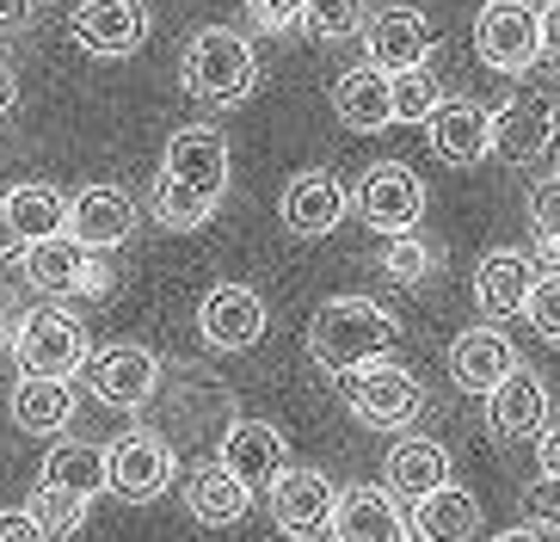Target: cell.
Returning a JSON list of instances; mask_svg holds the SVG:
<instances>
[{"label": "cell", "instance_id": "cell-17", "mask_svg": "<svg viewBox=\"0 0 560 542\" xmlns=\"http://www.w3.org/2000/svg\"><path fill=\"white\" fill-rule=\"evenodd\" d=\"M346 210H351V192L332 180L327 166H308V173H296V180L283 185V197H278L283 229L302 234V241H320V234H332L339 222H346Z\"/></svg>", "mask_w": 560, "mask_h": 542}, {"label": "cell", "instance_id": "cell-44", "mask_svg": "<svg viewBox=\"0 0 560 542\" xmlns=\"http://www.w3.org/2000/svg\"><path fill=\"white\" fill-rule=\"evenodd\" d=\"M542 56H560V0L542 7Z\"/></svg>", "mask_w": 560, "mask_h": 542}, {"label": "cell", "instance_id": "cell-30", "mask_svg": "<svg viewBox=\"0 0 560 542\" xmlns=\"http://www.w3.org/2000/svg\"><path fill=\"white\" fill-rule=\"evenodd\" d=\"M0 216L19 229V241L32 246V241H50V234L68 229V197L44 180H19L13 192L0 197Z\"/></svg>", "mask_w": 560, "mask_h": 542}, {"label": "cell", "instance_id": "cell-19", "mask_svg": "<svg viewBox=\"0 0 560 542\" xmlns=\"http://www.w3.org/2000/svg\"><path fill=\"white\" fill-rule=\"evenodd\" d=\"M327 530L332 542H412V518L388 487H346Z\"/></svg>", "mask_w": 560, "mask_h": 542}, {"label": "cell", "instance_id": "cell-47", "mask_svg": "<svg viewBox=\"0 0 560 542\" xmlns=\"http://www.w3.org/2000/svg\"><path fill=\"white\" fill-rule=\"evenodd\" d=\"M493 542H542V537H536V530H499Z\"/></svg>", "mask_w": 560, "mask_h": 542}, {"label": "cell", "instance_id": "cell-31", "mask_svg": "<svg viewBox=\"0 0 560 542\" xmlns=\"http://www.w3.org/2000/svg\"><path fill=\"white\" fill-rule=\"evenodd\" d=\"M44 487H68L81 493V499H100L105 493V450L100 443H50V457H44Z\"/></svg>", "mask_w": 560, "mask_h": 542}, {"label": "cell", "instance_id": "cell-24", "mask_svg": "<svg viewBox=\"0 0 560 542\" xmlns=\"http://www.w3.org/2000/svg\"><path fill=\"white\" fill-rule=\"evenodd\" d=\"M536 278H542V272H536V260H529V253L493 246V253L475 265V302L487 309V321H511V314H524Z\"/></svg>", "mask_w": 560, "mask_h": 542}, {"label": "cell", "instance_id": "cell-25", "mask_svg": "<svg viewBox=\"0 0 560 542\" xmlns=\"http://www.w3.org/2000/svg\"><path fill=\"white\" fill-rule=\"evenodd\" d=\"M253 506V487L241 475H229L222 462H198L191 475H185V511L198 518V524L222 530V524H241Z\"/></svg>", "mask_w": 560, "mask_h": 542}, {"label": "cell", "instance_id": "cell-11", "mask_svg": "<svg viewBox=\"0 0 560 542\" xmlns=\"http://www.w3.org/2000/svg\"><path fill=\"white\" fill-rule=\"evenodd\" d=\"M68 32H74V44L86 56L117 62V56H136V49L149 44L154 13H149V0H81L74 19H68Z\"/></svg>", "mask_w": 560, "mask_h": 542}, {"label": "cell", "instance_id": "cell-3", "mask_svg": "<svg viewBox=\"0 0 560 542\" xmlns=\"http://www.w3.org/2000/svg\"><path fill=\"white\" fill-rule=\"evenodd\" d=\"M13 358L25 377H81L93 345H86V327L81 314L68 302H44V309L19 314V333H13Z\"/></svg>", "mask_w": 560, "mask_h": 542}, {"label": "cell", "instance_id": "cell-18", "mask_svg": "<svg viewBox=\"0 0 560 542\" xmlns=\"http://www.w3.org/2000/svg\"><path fill=\"white\" fill-rule=\"evenodd\" d=\"M363 49H370V62H376L382 74H400V68L431 62L438 32H431V19L419 13V7H382V13H370V25H363Z\"/></svg>", "mask_w": 560, "mask_h": 542}, {"label": "cell", "instance_id": "cell-42", "mask_svg": "<svg viewBox=\"0 0 560 542\" xmlns=\"http://www.w3.org/2000/svg\"><path fill=\"white\" fill-rule=\"evenodd\" d=\"M32 13H37V0H0V37L25 32V25H32Z\"/></svg>", "mask_w": 560, "mask_h": 542}, {"label": "cell", "instance_id": "cell-26", "mask_svg": "<svg viewBox=\"0 0 560 542\" xmlns=\"http://www.w3.org/2000/svg\"><path fill=\"white\" fill-rule=\"evenodd\" d=\"M505 370H517V351L499 327H468L450 345V377H456L462 394H487Z\"/></svg>", "mask_w": 560, "mask_h": 542}, {"label": "cell", "instance_id": "cell-1", "mask_svg": "<svg viewBox=\"0 0 560 542\" xmlns=\"http://www.w3.org/2000/svg\"><path fill=\"white\" fill-rule=\"evenodd\" d=\"M395 339H400V321L382 302H370V296H332L308 321V358L320 370H332V377L358 370L370 358H388Z\"/></svg>", "mask_w": 560, "mask_h": 542}, {"label": "cell", "instance_id": "cell-15", "mask_svg": "<svg viewBox=\"0 0 560 542\" xmlns=\"http://www.w3.org/2000/svg\"><path fill=\"white\" fill-rule=\"evenodd\" d=\"M548 426V382L529 370V364H517V370H505V377L487 389V431L505 443H536Z\"/></svg>", "mask_w": 560, "mask_h": 542}, {"label": "cell", "instance_id": "cell-45", "mask_svg": "<svg viewBox=\"0 0 560 542\" xmlns=\"http://www.w3.org/2000/svg\"><path fill=\"white\" fill-rule=\"evenodd\" d=\"M13 99H19V74H13L7 62H0V117L13 112Z\"/></svg>", "mask_w": 560, "mask_h": 542}, {"label": "cell", "instance_id": "cell-34", "mask_svg": "<svg viewBox=\"0 0 560 542\" xmlns=\"http://www.w3.org/2000/svg\"><path fill=\"white\" fill-rule=\"evenodd\" d=\"M382 272H388L395 284H425L431 272H438V246H431L419 229L388 234V246H382Z\"/></svg>", "mask_w": 560, "mask_h": 542}, {"label": "cell", "instance_id": "cell-4", "mask_svg": "<svg viewBox=\"0 0 560 542\" xmlns=\"http://www.w3.org/2000/svg\"><path fill=\"white\" fill-rule=\"evenodd\" d=\"M339 394H346V407L358 413L370 431H400L425 413L419 377L395 358H370V364H358V370H339Z\"/></svg>", "mask_w": 560, "mask_h": 542}, {"label": "cell", "instance_id": "cell-2", "mask_svg": "<svg viewBox=\"0 0 560 542\" xmlns=\"http://www.w3.org/2000/svg\"><path fill=\"white\" fill-rule=\"evenodd\" d=\"M179 87L191 99H203V105H215V112H222V105H241V99H253V87H259V56H253V44L241 32L203 25L179 56Z\"/></svg>", "mask_w": 560, "mask_h": 542}, {"label": "cell", "instance_id": "cell-40", "mask_svg": "<svg viewBox=\"0 0 560 542\" xmlns=\"http://www.w3.org/2000/svg\"><path fill=\"white\" fill-rule=\"evenodd\" d=\"M302 7L308 0H247V19L259 32H290V25H302Z\"/></svg>", "mask_w": 560, "mask_h": 542}, {"label": "cell", "instance_id": "cell-37", "mask_svg": "<svg viewBox=\"0 0 560 542\" xmlns=\"http://www.w3.org/2000/svg\"><path fill=\"white\" fill-rule=\"evenodd\" d=\"M86 506H93V499H81V493H68V487H37V499H32L37 524L50 530V542L74 537V530L86 524Z\"/></svg>", "mask_w": 560, "mask_h": 542}, {"label": "cell", "instance_id": "cell-7", "mask_svg": "<svg viewBox=\"0 0 560 542\" xmlns=\"http://www.w3.org/2000/svg\"><path fill=\"white\" fill-rule=\"evenodd\" d=\"M19 272H25V284L44 296H105L112 290V272H105V253H93V246H81L74 234H50V241H32L25 253H19Z\"/></svg>", "mask_w": 560, "mask_h": 542}, {"label": "cell", "instance_id": "cell-41", "mask_svg": "<svg viewBox=\"0 0 560 542\" xmlns=\"http://www.w3.org/2000/svg\"><path fill=\"white\" fill-rule=\"evenodd\" d=\"M0 542H50V530L37 524L32 506H7L0 511Z\"/></svg>", "mask_w": 560, "mask_h": 542}, {"label": "cell", "instance_id": "cell-38", "mask_svg": "<svg viewBox=\"0 0 560 542\" xmlns=\"http://www.w3.org/2000/svg\"><path fill=\"white\" fill-rule=\"evenodd\" d=\"M524 314H529V327L542 333V339L560 345V265L548 272V278H536V290H529Z\"/></svg>", "mask_w": 560, "mask_h": 542}, {"label": "cell", "instance_id": "cell-29", "mask_svg": "<svg viewBox=\"0 0 560 542\" xmlns=\"http://www.w3.org/2000/svg\"><path fill=\"white\" fill-rule=\"evenodd\" d=\"M480 530V499L456 481L431 487L425 499H412V537L419 542H468Z\"/></svg>", "mask_w": 560, "mask_h": 542}, {"label": "cell", "instance_id": "cell-16", "mask_svg": "<svg viewBox=\"0 0 560 542\" xmlns=\"http://www.w3.org/2000/svg\"><path fill=\"white\" fill-rule=\"evenodd\" d=\"M215 462L259 493L290 469V443H283V431L271 419H229V431L215 438Z\"/></svg>", "mask_w": 560, "mask_h": 542}, {"label": "cell", "instance_id": "cell-20", "mask_svg": "<svg viewBox=\"0 0 560 542\" xmlns=\"http://www.w3.org/2000/svg\"><path fill=\"white\" fill-rule=\"evenodd\" d=\"M136 229V204L124 185H81L68 197V234L93 253H117Z\"/></svg>", "mask_w": 560, "mask_h": 542}, {"label": "cell", "instance_id": "cell-43", "mask_svg": "<svg viewBox=\"0 0 560 542\" xmlns=\"http://www.w3.org/2000/svg\"><path fill=\"white\" fill-rule=\"evenodd\" d=\"M536 462H542V475H560V426H542V438H536Z\"/></svg>", "mask_w": 560, "mask_h": 542}, {"label": "cell", "instance_id": "cell-33", "mask_svg": "<svg viewBox=\"0 0 560 542\" xmlns=\"http://www.w3.org/2000/svg\"><path fill=\"white\" fill-rule=\"evenodd\" d=\"M363 25H370V7H363V0H308V7H302V32L320 37V44L363 37Z\"/></svg>", "mask_w": 560, "mask_h": 542}, {"label": "cell", "instance_id": "cell-6", "mask_svg": "<svg viewBox=\"0 0 560 542\" xmlns=\"http://www.w3.org/2000/svg\"><path fill=\"white\" fill-rule=\"evenodd\" d=\"M475 56L493 74H529L542 62V13L529 0H487L475 13Z\"/></svg>", "mask_w": 560, "mask_h": 542}, {"label": "cell", "instance_id": "cell-5", "mask_svg": "<svg viewBox=\"0 0 560 542\" xmlns=\"http://www.w3.org/2000/svg\"><path fill=\"white\" fill-rule=\"evenodd\" d=\"M149 407H161V438L179 450V443L191 438H210V431H229V389L222 382H210L203 370H191V364H173V370H161V389H154Z\"/></svg>", "mask_w": 560, "mask_h": 542}, {"label": "cell", "instance_id": "cell-39", "mask_svg": "<svg viewBox=\"0 0 560 542\" xmlns=\"http://www.w3.org/2000/svg\"><path fill=\"white\" fill-rule=\"evenodd\" d=\"M524 518L529 524H542L548 537H560V475H542L536 487L524 493Z\"/></svg>", "mask_w": 560, "mask_h": 542}, {"label": "cell", "instance_id": "cell-23", "mask_svg": "<svg viewBox=\"0 0 560 542\" xmlns=\"http://www.w3.org/2000/svg\"><path fill=\"white\" fill-rule=\"evenodd\" d=\"M332 112H339L346 130L382 136L388 124H395V87H388V74H382L376 62H358V68H346V74L332 81Z\"/></svg>", "mask_w": 560, "mask_h": 542}, {"label": "cell", "instance_id": "cell-21", "mask_svg": "<svg viewBox=\"0 0 560 542\" xmlns=\"http://www.w3.org/2000/svg\"><path fill=\"white\" fill-rule=\"evenodd\" d=\"M265 499H271V518H278L290 537H314V530L332 524V506H339V487H332L320 469H283L271 487H265Z\"/></svg>", "mask_w": 560, "mask_h": 542}, {"label": "cell", "instance_id": "cell-10", "mask_svg": "<svg viewBox=\"0 0 560 542\" xmlns=\"http://www.w3.org/2000/svg\"><path fill=\"white\" fill-rule=\"evenodd\" d=\"M81 377H86V389H93V401H105V407L149 413L154 389H161V358H154L149 345H105V351L86 358Z\"/></svg>", "mask_w": 560, "mask_h": 542}, {"label": "cell", "instance_id": "cell-14", "mask_svg": "<svg viewBox=\"0 0 560 542\" xmlns=\"http://www.w3.org/2000/svg\"><path fill=\"white\" fill-rule=\"evenodd\" d=\"M425 142L444 166H480L493 154V112L480 99H438V112L425 117Z\"/></svg>", "mask_w": 560, "mask_h": 542}, {"label": "cell", "instance_id": "cell-12", "mask_svg": "<svg viewBox=\"0 0 560 542\" xmlns=\"http://www.w3.org/2000/svg\"><path fill=\"white\" fill-rule=\"evenodd\" d=\"M265 327H271V314H265V296L253 284H215L198 302V333L210 351H253Z\"/></svg>", "mask_w": 560, "mask_h": 542}, {"label": "cell", "instance_id": "cell-22", "mask_svg": "<svg viewBox=\"0 0 560 542\" xmlns=\"http://www.w3.org/2000/svg\"><path fill=\"white\" fill-rule=\"evenodd\" d=\"M161 173L222 197L229 192V136L215 130V124H185V130H173V142L161 154Z\"/></svg>", "mask_w": 560, "mask_h": 542}, {"label": "cell", "instance_id": "cell-48", "mask_svg": "<svg viewBox=\"0 0 560 542\" xmlns=\"http://www.w3.org/2000/svg\"><path fill=\"white\" fill-rule=\"evenodd\" d=\"M283 542H308V537H283Z\"/></svg>", "mask_w": 560, "mask_h": 542}, {"label": "cell", "instance_id": "cell-27", "mask_svg": "<svg viewBox=\"0 0 560 542\" xmlns=\"http://www.w3.org/2000/svg\"><path fill=\"white\" fill-rule=\"evenodd\" d=\"M450 481V450L438 438H395L388 462H382V487L395 499H425L431 487Z\"/></svg>", "mask_w": 560, "mask_h": 542}, {"label": "cell", "instance_id": "cell-46", "mask_svg": "<svg viewBox=\"0 0 560 542\" xmlns=\"http://www.w3.org/2000/svg\"><path fill=\"white\" fill-rule=\"evenodd\" d=\"M13 333H19V314L0 302V351H13Z\"/></svg>", "mask_w": 560, "mask_h": 542}, {"label": "cell", "instance_id": "cell-36", "mask_svg": "<svg viewBox=\"0 0 560 542\" xmlns=\"http://www.w3.org/2000/svg\"><path fill=\"white\" fill-rule=\"evenodd\" d=\"M529 241L548 265H560V173L529 185Z\"/></svg>", "mask_w": 560, "mask_h": 542}, {"label": "cell", "instance_id": "cell-13", "mask_svg": "<svg viewBox=\"0 0 560 542\" xmlns=\"http://www.w3.org/2000/svg\"><path fill=\"white\" fill-rule=\"evenodd\" d=\"M560 136V105L548 93H517L493 112V154L505 166H529L542 161Z\"/></svg>", "mask_w": 560, "mask_h": 542}, {"label": "cell", "instance_id": "cell-9", "mask_svg": "<svg viewBox=\"0 0 560 542\" xmlns=\"http://www.w3.org/2000/svg\"><path fill=\"white\" fill-rule=\"evenodd\" d=\"M351 210L382 234H407L425 216V180L407 161H376V166H363L358 192H351Z\"/></svg>", "mask_w": 560, "mask_h": 542}, {"label": "cell", "instance_id": "cell-35", "mask_svg": "<svg viewBox=\"0 0 560 542\" xmlns=\"http://www.w3.org/2000/svg\"><path fill=\"white\" fill-rule=\"evenodd\" d=\"M388 87H395V124H425L438 112V99H444V87H438V74L425 62L388 74Z\"/></svg>", "mask_w": 560, "mask_h": 542}, {"label": "cell", "instance_id": "cell-8", "mask_svg": "<svg viewBox=\"0 0 560 542\" xmlns=\"http://www.w3.org/2000/svg\"><path fill=\"white\" fill-rule=\"evenodd\" d=\"M179 475V450L161 438V431H124L117 443H105V493L130 499V506H149L173 487Z\"/></svg>", "mask_w": 560, "mask_h": 542}, {"label": "cell", "instance_id": "cell-32", "mask_svg": "<svg viewBox=\"0 0 560 542\" xmlns=\"http://www.w3.org/2000/svg\"><path fill=\"white\" fill-rule=\"evenodd\" d=\"M215 204L222 197H210V192H198V185H185V180H154V192H149V216L161 222V229H173V234H191V229H203L215 216Z\"/></svg>", "mask_w": 560, "mask_h": 542}, {"label": "cell", "instance_id": "cell-28", "mask_svg": "<svg viewBox=\"0 0 560 542\" xmlns=\"http://www.w3.org/2000/svg\"><path fill=\"white\" fill-rule=\"evenodd\" d=\"M74 382L62 377H25L13 389V426L32 431V438H62L68 426H74Z\"/></svg>", "mask_w": 560, "mask_h": 542}]
</instances>
